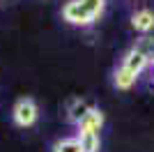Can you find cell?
<instances>
[{
  "mask_svg": "<svg viewBox=\"0 0 154 152\" xmlns=\"http://www.w3.org/2000/svg\"><path fill=\"white\" fill-rule=\"evenodd\" d=\"M12 115H14V122L19 127H30L37 120V104L32 99H28V97L26 99H19L14 111H12Z\"/></svg>",
  "mask_w": 154,
  "mask_h": 152,
  "instance_id": "1",
  "label": "cell"
},
{
  "mask_svg": "<svg viewBox=\"0 0 154 152\" xmlns=\"http://www.w3.org/2000/svg\"><path fill=\"white\" fill-rule=\"evenodd\" d=\"M62 16H64V21H69L71 25H88V23H92V19L88 16V12L81 7L78 0H69V2L64 5Z\"/></svg>",
  "mask_w": 154,
  "mask_h": 152,
  "instance_id": "2",
  "label": "cell"
},
{
  "mask_svg": "<svg viewBox=\"0 0 154 152\" xmlns=\"http://www.w3.org/2000/svg\"><path fill=\"white\" fill-rule=\"evenodd\" d=\"M101 125H103V113L99 111V108H90V113L78 122V134H85V131L99 134Z\"/></svg>",
  "mask_w": 154,
  "mask_h": 152,
  "instance_id": "3",
  "label": "cell"
},
{
  "mask_svg": "<svg viewBox=\"0 0 154 152\" xmlns=\"http://www.w3.org/2000/svg\"><path fill=\"white\" fill-rule=\"evenodd\" d=\"M147 65H149V60H147V58H145V55H140L138 51H134V49H131V51L127 53V55H124L122 67H127V69L131 71V74H136V76H138L143 69H145V67H147Z\"/></svg>",
  "mask_w": 154,
  "mask_h": 152,
  "instance_id": "4",
  "label": "cell"
},
{
  "mask_svg": "<svg viewBox=\"0 0 154 152\" xmlns=\"http://www.w3.org/2000/svg\"><path fill=\"white\" fill-rule=\"evenodd\" d=\"M131 25H134L138 32L154 30V12H149V9H140V12H136L134 19H131Z\"/></svg>",
  "mask_w": 154,
  "mask_h": 152,
  "instance_id": "5",
  "label": "cell"
},
{
  "mask_svg": "<svg viewBox=\"0 0 154 152\" xmlns=\"http://www.w3.org/2000/svg\"><path fill=\"white\" fill-rule=\"evenodd\" d=\"M78 143H81V150L83 152H99V134H92V131H85V134H78Z\"/></svg>",
  "mask_w": 154,
  "mask_h": 152,
  "instance_id": "6",
  "label": "cell"
},
{
  "mask_svg": "<svg viewBox=\"0 0 154 152\" xmlns=\"http://www.w3.org/2000/svg\"><path fill=\"white\" fill-rule=\"evenodd\" d=\"M88 113H90V106H88L83 99L71 101V106H69V120H71V122H76V125H78V122L83 120Z\"/></svg>",
  "mask_w": 154,
  "mask_h": 152,
  "instance_id": "7",
  "label": "cell"
},
{
  "mask_svg": "<svg viewBox=\"0 0 154 152\" xmlns=\"http://www.w3.org/2000/svg\"><path fill=\"white\" fill-rule=\"evenodd\" d=\"M134 83H136V74H131L127 67H120V69L115 71V85L120 90H129Z\"/></svg>",
  "mask_w": 154,
  "mask_h": 152,
  "instance_id": "8",
  "label": "cell"
},
{
  "mask_svg": "<svg viewBox=\"0 0 154 152\" xmlns=\"http://www.w3.org/2000/svg\"><path fill=\"white\" fill-rule=\"evenodd\" d=\"M78 2H81V7L88 12V16L94 21L97 16L103 12V2H106V0H78Z\"/></svg>",
  "mask_w": 154,
  "mask_h": 152,
  "instance_id": "9",
  "label": "cell"
},
{
  "mask_svg": "<svg viewBox=\"0 0 154 152\" xmlns=\"http://www.w3.org/2000/svg\"><path fill=\"white\" fill-rule=\"evenodd\" d=\"M134 51H138L140 55H145L147 60H152V58H154V37H143V39H138V42H136V46H134Z\"/></svg>",
  "mask_w": 154,
  "mask_h": 152,
  "instance_id": "10",
  "label": "cell"
},
{
  "mask_svg": "<svg viewBox=\"0 0 154 152\" xmlns=\"http://www.w3.org/2000/svg\"><path fill=\"white\" fill-rule=\"evenodd\" d=\"M53 152H83L78 138H62L53 145Z\"/></svg>",
  "mask_w": 154,
  "mask_h": 152,
  "instance_id": "11",
  "label": "cell"
},
{
  "mask_svg": "<svg viewBox=\"0 0 154 152\" xmlns=\"http://www.w3.org/2000/svg\"><path fill=\"white\" fill-rule=\"evenodd\" d=\"M152 62H154V58H152Z\"/></svg>",
  "mask_w": 154,
  "mask_h": 152,
  "instance_id": "12",
  "label": "cell"
}]
</instances>
